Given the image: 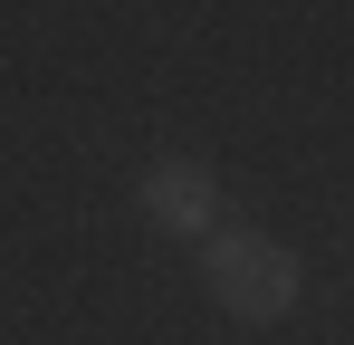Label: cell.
Here are the masks:
<instances>
[{
	"mask_svg": "<svg viewBox=\"0 0 354 345\" xmlns=\"http://www.w3.org/2000/svg\"><path fill=\"white\" fill-rule=\"evenodd\" d=\"M211 288H221L230 317H288L297 307V259L278 240H259V230H221L211 240Z\"/></svg>",
	"mask_w": 354,
	"mask_h": 345,
	"instance_id": "cell-1",
	"label": "cell"
},
{
	"mask_svg": "<svg viewBox=\"0 0 354 345\" xmlns=\"http://www.w3.org/2000/svg\"><path fill=\"white\" fill-rule=\"evenodd\" d=\"M134 202H144L163 230H182V240H192V230H211V211H221V182H211L201 163H153Z\"/></svg>",
	"mask_w": 354,
	"mask_h": 345,
	"instance_id": "cell-2",
	"label": "cell"
}]
</instances>
